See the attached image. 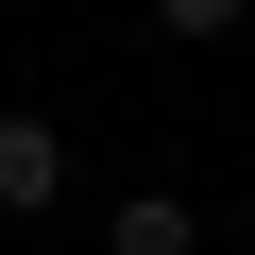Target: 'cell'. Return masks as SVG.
<instances>
[{"instance_id":"cell-4","label":"cell","mask_w":255,"mask_h":255,"mask_svg":"<svg viewBox=\"0 0 255 255\" xmlns=\"http://www.w3.org/2000/svg\"><path fill=\"white\" fill-rule=\"evenodd\" d=\"M238 255H255V238H238Z\"/></svg>"},{"instance_id":"cell-3","label":"cell","mask_w":255,"mask_h":255,"mask_svg":"<svg viewBox=\"0 0 255 255\" xmlns=\"http://www.w3.org/2000/svg\"><path fill=\"white\" fill-rule=\"evenodd\" d=\"M255 0H153V34H238Z\"/></svg>"},{"instance_id":"cell-2","label":"cell","mask_w":255,"mask_h":255,"mask_svg":"<svg viewBox=\"0 0 255 255\" xmlns=\"http://www.w3.org/2000/svg\"><path fill=\"white\" fill-rule=\"evenodd\" d=\"M102 255H204V204L187 187H119L102 204Z\"/></svg>"},{"instance_id":"cell-1","label":"cell","mask_w":255,"mask_h":255,"mask_svg":"<svg viewBox=\"0 0 255 255\" xmlns=\"http://www.w3.org/2000/svg\"><path fill=\"white\" fill-rule=\"evenodd\" d=\"M68 204V119H0V221H51Z\"/></svg>"}]
</instances>
